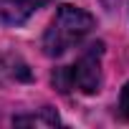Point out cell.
<instances>
[{"instance_id": "obj_1", "label": "cell", "mask_w": 129, "mask_h": 129, "mask_svg": "<svg viewBox=\"0 0 129 129\" xmlns=\"http://www.w3.org/2000/svg\"><path fill=\"white\" fill-rule=\"evenodd\" d=\"M94 15L76 8V5H69L63 3L58 5L51 25L46 28V36H43V53L56 58V56H63L69 48H74L76 43H81L91 30H94Z\"/></svg>"}, {"instance_id": "obj_5", "label": "cell", "mask_w": 129, "mask_h": 129, "mask_svg": "<svg viewBox=\"0 0 129 129\" xmlns=\"http://www.w3.org/2000/svg\"><path fill=\"white\" fill-rule=\"evenodd\" d=\"M51 81H53V86H56L61 94H66V91H71V89H74V81H71V69H69V66L56 69V71H53V76H51Z\"/></svg>"}, {"instance_id": "obj_2", "label": "cell", "mask_w": 129, "mask_h": 129, "mask_svg": "<svg viewBox=\"0 0 129 129\" xmlns=\"http://www.w3.org/2000/svg\"><path fill=\"white\" fill-rule=\"evenodd\" d=\"M101 56H104V43H91L81 53V58L76 61V66H69L74 89H79L84 94L99 91V86H101Z\"/></svg>"}, {"instance_id": "obj_3", "label": "cell", "mask_w": 129, "mask_h": 129, "mask_svg": "<svg viewBox=\"0 0 129 129\" xmlns=\"http://www.w3.org/2000/svg\"><path fill=\"white\" fill-rule=\"evenodd\" d=\"M28 81H33V74L20 56H13V53L0 56V86L28 84Z\"/></svg>"}, {"instance_id": "obj_6", "label": "cell", "mask_w": 129, "mask_h": 129, "mask_svg": "<svg viewBox=\"0 0 129 129\" xmlns=\"http://www.w3.org/2000/svg\"><path fill=\"white\" fill-rule=\"evenodd\" d=\"M119 114H121L124 119H129V81L124 84V89H121V94H119Z\"/></svg>"}, {"instance_id": "obj_4", "label": "cell", "mask_w": 129, "mask_h": 129, "mask_svg": "<svg viewBox=\"0 0 129 129\" xmlns=\"http://www.w3.org/2000/svg\"><path fill=\"white\" fill-rule=\"evenodd\" d=\"M15 126H38V129H51V126H58V114L46 106L41 109L38 114H23V116H15L13 119Z\"/></svg>"}]
</instances>
